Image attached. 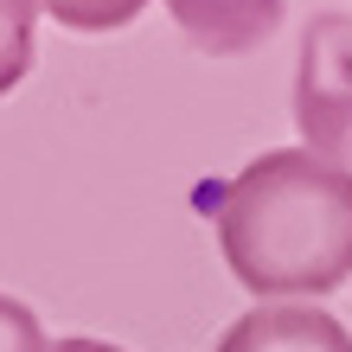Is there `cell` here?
Wrapping results in <instances>:
<instances>
[{
    "mask_svg": "<svg viewBox=\"0 0 352 352\" xmlns=\"http://www.w3.org/2000/svg\"><path fill=\"white\" fill-rule=\"evenodd\" d=\"M224 269L256 301H320L352 282V167L269 148L212 205Z\"/></svg>",
    "mask_w": 352,
    "mask_h": 352,
    "instance_id": "1",
    "label": "cell"
},
{
    "mask_svg": "<svg viewBox=\"0 0 352 352\" xmlns=\"http://www.w3.org/2000/svg\"><path fill=\"white\" fill-rule=\"evenodd\" d=\"M38 0H0V96L26 84L32 71V26H38Z\"/></svg>",
    "mask_w": 352,
    "mask_h": 352,
    "instance_id": "5",
    "label": "cell"
},
{
    "mask_svg": "<svg viewBox=\"0 0 352 352\" xmlns=\"http://www.w3.org/2000/svg\"><path fill=\"white\" fill-rule=\"evenodd\" d=\"M0 352H52L38 314L26 301H13V295H0Z\"/></svg>",
    "mask_w": 352,
    "mask_h": 352,
    "instance_id": "7",
    "label": "cell"
},
{
    "mask_svg": "<svg viewBox=\"0 0 352 352\" xmlns=\"http://www.w3.org/2000/svg\"><path fill=\"white\" fill-rule=\"evenodd\" d=\"M212 352H352V333L320 301H256L224 327Z\"/></svg>",
    "mask_w": 352,
    "mask_h": 352,
    "instance_id": "4",
    "label": "cell"
},
{
    "mask_svg": "<svg viewBox=\"0 0 352 352\" xmlns=\"http://www.w3.org/2000/svg\"><path fill=\"white\" fill-rule=\"evenodd\" d=\"M295 129L301 148L352 167V13H314L295 65Z\"/></svg>",
    "mask_w": 352,
    "mask_h": 352,
    "instance_id": "2",
    "label": "cell"
},
{
    "mask_svg": "<svg viewBox=\"0 0 352 352\" xmlns=\"http://www.w3.org/2000/svg\"><path fill=\"white\" fill-rule=\"evenodd\" d=\"M38 7L71 32H122L148 13V0H38Z\"/></svg>",
    "mask_w": 352,
    "mask_h": 352,
    "instance_id": "6",
    "label": "cell"
},
{
    "mask_svg": "<svg viewBox=\"0 0 352 352\" xmlns=\"http://www.w3.org/2000/svg\"><path fill=\"white\" fill-rule=\"evenodd\" d=\"M52 352H122V346H109V340H58Z\"/></svg>",
    "mask_w": 352,
    "mask_h": 352,
    "instance_id": "8",
    "label": "cell"
},
{
    "mask_svg": "<svg viewBox=\"0 0 352 352\" xmlns=\"http://www.w3.org/2000/svg\"><path fill=\"white\" fill-rule=\"evenodd\" d=\"M179 38L205 58H250L282 32L288 0H160Z\"/></svg>",
    "mask_w": 352,
    "mask_h": 352,
    "instance_id": "3",
    "label": "cell"
}]
</instances>
